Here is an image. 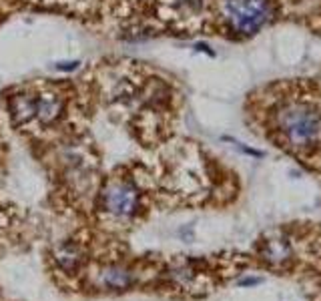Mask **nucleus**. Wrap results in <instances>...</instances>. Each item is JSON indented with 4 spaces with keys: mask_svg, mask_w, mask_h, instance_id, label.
<instances>
[{
    "mask_svg": "<svg viewBox=\"0 0 321 301\" xmlns=\"http://www.w3.org/2000/svg\"><path fill=\"white\" fill-rule=\"evenodd\" d=\"M225 18L239 34H253L271 16L269 0H225Z\"/></svg>",
    "mask_w": 321,
    "mask_h": 301,
    "instance_id": "nucleus-1",
    "label": "nucleus"
},
{
    "mask_svg": "<svg viewBox=\"0 0 321 301\" xmlns=\"http://www.w3.org/2000/svg\"><path fill=\"white\" fill-rule=\"evenodd\" d=\"M63 111V100L59 99L57 95H38L36 102H34V119H38L42 125H50L59 119Z\"/></svg>",
    "mask_w": 321,
    "mask_h": 301,
    "instance_id": "nucleus-6",
    "label": "nucleus"
},
{
    "mask_svg": "<svg viewBox=\"0 0 321 301\" xmlns=\"http://www.w3.org/2000/svg\"><path fill=\"white\" fill-rule=\"evenodd\" d=\"M100 283L106 289L113 291H125L128 287L135 285V273L132 269H128L127 265L121 263H109L100 269Z\"/></svg>",
    "mask_w": 321,
    "mask_h": 301,
    "instance_id": "nucleus-4",
    "label": "nucleus"
},
{
    "mask_svg": "<svg viewBox=\"0 0 321 301\" xmlns=\"http://www.w3.org/2000/svg\"><path fill=\"white\" fill-rule=\"evenodd\" d=\"M141 193L139 189L125 179L113 181L100 193V207L115 217H132L139 211Z\"/></svg>",
    "mask_w": 321,
    "mask_h": 301,
    "instance_id": "nucleus-3",
    "label": "nucleus"
},
{
    "mask_svg": "<svg viewBox=\"0 0 321 301\" xmlns=\"http://www.w3.org/2000/svg\"><path fill=\"white\" fill-rule=\"evenodd\" d=\"M55 261L64 273H76L83 265V261H85V253L76 243L64 241L55 251Z\"/></svg>",
    "mask_w": 321,
    "mask_h": 301,
    "instance_id": "nucleus-5",
    "label": "nucleus"
},
{
    "mask_svg": "<svg viewBox=\"0 0 321 301\" xmlns=\"http://www.w3.org/2000/svg\"><path fill=\"white\" fill-rule=\"evenodd\" d=\"M279 125H281L283 133L295 143L311 141L321 129L319 115L307 104H295V106L285 108L279 117Z\"/></svg>",
    "mask_w": 321,
    "mask_h": 301,
    "instance_id": "nucleus-2",
    "label": "nucleus"
},
{
    "mask_svg": "<svg viewBox=\"0 0 321 301\" xmlns=\"http://www.w3.org/2000/svg\"><path fill=\"white\" fill-rule=\"evenodd\" d=\"M34 102L36 97L31 95H16L14 99L10 100V113L18 123H26L34 119Z\"/></svg>",
    "mask_w": 321,
    "mask_h": 301,
    "instance_id": "nucleus-7",
    "label": "nucleus"
},
{
    "mask_svg": "<svg viewBox=\"0 0 321 301\" xmlns=\"http://www.w3.org/2000/svg\"><path fill=\"white\" fill-rule=\"evenodd\" d=\"M78 67H81V61H61V63L55 65L57 70H63V72H72Z\"/></svg>",
    "mask_w": 321,
    "mask_h": 301,
    "instance_id": "nucleus-8",
    "label": "nucleus"
},
{
    "mask_svg": "<svg viewBox=\"0 0 321 301\" xmlns=\"http://www.w3.org/2000/svg\"><path fill=\"white\" fill-rule=\"evenodd\" d=\"M259 283H263V279H261V277H247V279H241V281H239V285H241V287H249V285H259Z\"/></svg>",
    "mask_w": 321,
    "mask_h": 301,
    "instance_id": "nucleus-9",
    "label": "nucleus"
}]
</instances>
